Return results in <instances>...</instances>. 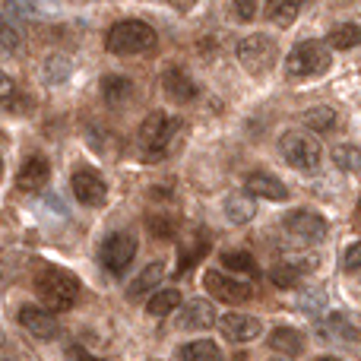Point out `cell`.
<instances>
[{"label": "cell", "instance_id": "4dcf8cb0", "mask_svg": "<svg viewBox=\"0 0 361 361\" xmlns=\"http://www.w3.org/2000/svg\"><path fill=\"white\" fill-rule=\"evenodd\" d=\"M330 333L339 339H361V326L355 324L352 317H345V314H330Z\"/></svg>", "mask_w": 361, "mask_h": 361}, {"label": "cell", "instance_id": "e575fe53", "mask_svg": "<svg viewBox=\"0 0 361 361\" xmlns=\"http://www.w3.org/2000/svg\"><path fill=\"white\" fill-rule=\"evenodd\" d=\"M343 269H345V273H355V269H361V241H355L343 254Z\"/></svg>", "mask_w": 361, "mask_h": 361}, {"label": "cell", "instance_id": "74e56055", "mask_svg": "<svg viewBox=\"0 0 361 361\" xmlns=\"http://www.w3.org/2000/svg\"><path fill=\"white\" fill-rule=\"evenodd\" d=\"M70 361H102V358H92V355H86V352L73 349V352H70Z\"/></svg>", "mask_w": 361, "mask_h": 361}, {"label": "cell", "instance_id": "7402d4cb", "mask_svg": "<svg viewBox=\"0 0 361 361\" xmlns=\"http://www.w3.org/2000/svg\"><path fill=\"white\" fill-rule=\"evenodd\" d=\"M301 6H305V0H269L267 4V16L273 19L276 25H292L295 19H298V13H301Z\"/></svg>", "mask_w": 361, "mask_h": 361}, {"label": "cell", "instance_id": "ffe728a7", "mask_svg": "<svg viewBox=\"0 0 361 361\" xmlns=\"http://www.w3.org/2000/svg\"><path fill=\"white\" fill-rule=\"evenodd\" d=\"M269 349L282 352V355H301L305 352V336L292 326H279V330L269 333Z\"/></svg>", "mask_w": 361, "mask_h": 361}, {"label": "cell", "instance_id": "9c48e42d", "mask_svg": "<svg viewBox=\"0 0 361 361\" xmlns=\"http://www.w3.org/2000/svg\"><path fill=\"white\" fill-rule=\"evenodd\" d=\"M282 228H286L295 241L314 244L326 235V219L311 209H292L288 216H282Z\"/></svg>", "mask_w": 361, "mask_h": 361}, {"label": "cell", "instance_id": "8d00e7d4", "mask_svg": "<svg viewBox=\"0 0 361 361\" xmlns=\"http://www.w3.org/2000/svg\"><path fill=\"white\" fill-rule=\"evenodd\" d=\"M241 19H254L257 16V0H231Z\"/></svg>", "mask_w": 361, "mask_h": 361}, {"label": "cell", "instance_id": "cb8c5ba5", "mask_svg": "<svg viewBox=\"0 0 361 361\" xmlns=\"http://www.w3.org/2000/svg\"><path fill=\"white\" fill-rule=\"evenodd\" d=\"M180 361H222V352L212 339H193L180 349Z\"/></svg>", "mask_w": 361, "mask_h": 361}, {"label": "cell", "instance_id": "8992f818", "mask_svg": "<svg viewBox=\"0 0 361 361\" xmlns=\"http://www.w3.org/2000/svg\"><path fill=\"white\" fill-rule=\"evenodd\" d=\"M276 54L279 51H276V42L269 35H247L238 42V63L254 76L269 73L276 63Z\"/></svg>", "mask_w": 361, "mask_h": 361}, {"label": "cell", "instance_id": "52a82bcc", "mask_svg": "<svg viewBox=\"0 0 361 361\" xmlns=\"http://www.w3.org/2000/svg\"><path fill=\"white\" fill-rule=\"evenodd\" d=\"M137 257V238L127 235V231H118V235H108L105 244H102V267L108 273L121 276Z\"/></svg>", "mask_w": 361, "mask_h": 361}, {"label": "cell", "instance_id": "f1b7e54d", "mask_svg": "<svg viewBox=\"0 0 361 361\" xmlns=\"http://www.w3.org/2000/svg\"><path fill=\"white\" fill-rule=\"evenodd\" d=\"M333 162H336L339 171H361V149L352 143H339L336 149H333Z\"/></svg>", "mask_w": 361, "mask_h": 361}, {"label": "cell", "instance_id": "3957f363", "mask_svg": "<svg viewBox=\"0 0 361 361\" xmlns=\"http://www.w3.org/2000/svg\"><path fill=\"white\" fill-rule=\"evenodd\" d=\"M35 292L42 307H48V311H70L76 305V295H80V279L67 269L44 267L35 279Z\"/></svg>", "mask_w": 361, "mask_h": 361}, {"label": "cell", "instance_id": "603a6c76", "mask_svg": "<svg viewBox=\"0 0 361 361\" xmlns=\"http://www.w3.org/2000/svg\"><path fill=\"white\" fill-rule=\"evenodd\" d=\"M326 44H330V48H336V51L358 48V44H361V25H355V23L336 25V29L326 35Z\"/></svg>", "mask_w": 361, "mask_h": 361}, {"label": "cell", "instance_id": "836d02e7", "mask_svg": "<svg viewBox=\"0 0 361 361\" xmlns=\"http://www.w3.org/2000/svg\"><path fill=\"white\" fill-rule=\"evenodd\" d=\"M16 102H19V89H16V82H13L6 73H0V105L16 108Z\"/></svg>", "mask_w": 361, "mask_h": 361}, {"label": "cell", "instance_id": "5bb4252c", "mask_svg": "<svg viewBox=\"0 0 361 361\" xmlns=\"http://www.w3.org/2000/svg\"><path fill=\"white\" fill-rule=\"evenodd\" d=\"M162 89H165V95H169L171 102H178V105L193 102V99H197V92H200L197 82H193L180 67H169V70H165V73H162Z\"/></svg>", "mask_w": 361, "mask_h": 361}, {"label": "cell", "instance_id": "44dd1931", "mask_svg": "<svg viewBox=\"0 0 361 361\" xmlns=\"http://www.w3.org/2000/svg\"><path fill=\"white\" fill-rule=\"evenodd\" d=\"M178 307H180L178 288H159V292H152L149 301H146V311H149L152 317H169V314L178 311Z\"/></svg>", "mask_w": 361, "mask_h": 361}, {"label": "cell", "instance_id": "7c38bea8", "mask_svg": "<svg viewBox=\"0 0 361 361\" xmlns=\"http://www.w3.org/2000/svg\"><path fill=\"white\" fill-rule=\"evenodd\" d=\"M219 320V330L228 343H250V339L260 336V320L250 317V314H225V317H216Z\"/></svg>", "mask_w": 361, "mask_h": 361}, {"label": "cell", "instance_id": "e0dca14e", "mask_svg": "<svg viewBox=\"0 0 361 361\" xmlns=\"http://www.w3.org/2000/svg\"><path fill=\"white\" fill-rule=\"evenodd\" d=\"M257 216V203L250 193H228L225 197V219H228L231 225H247L250 219Z\"/></svg>", "mask_w": 361, "mask_h": 361}, {"label": "cell", "instance_id": "484cf974", "mask_svg": "<svg viewBox=\"0 0 361 361\" xmlns=\"http://www.w3.org/2000/svg\"><path fill=\"white\" fill-rule=\"evenodd\" d=\"M70 73H73V63H70L67 54H51L48 61H44V67H42L44 82H51V86H57V82H67Z\"/></svg>", "mask_w": 361, "mask_h": 361}, {"label": "cell", "instance_id": "83f0119b", "mask_svg": "<svg viewBox=\"0 0 361 361\" xmlns=\"http://www.w3.org/2000/svg\"><path fill=\"white\" fill-rule=\"evenodd\" d=\"M305 124L311 127L314 133H330L333 127H336V111L326 105H314L305 111Z\"/></svg>", "mask_w": 361, "mask_h": 361}, {"label": "cell", "instance_id": "ac0fdd59", "mask_svg": "<svg viewBox=\"0 0 361 361\" xmlns=\"http://www.w3.org/2000/svg\"><path fill=\"white\" fill-rule=\"evenodd\" d=\"M102 95H105V102L111 108H124L127 102L133 99V82L127 80V76H105L102 80Z\"/></svg>", "mask_w": 361, "mask_h": 361}, {"label": "cell", "instance_id": "f546056e", "mask_svg": "<svg viewBox=\"0 0 361 361\" xmlns=\"http://www.w3.org/2000/svg\"><path fill=\"white\" fill-rule=\"evenodd\" d=\"M301 273H307V269H301L298 263H282V267H273L269 269V282L279 288H295L301 279Z\"/></svg>", "mask_w": 361, "mask_h": 361}, {"label": "cell", "instance_id": "f35d334b", "mask_svg": "<svg viewBox=\"0 0 361 361\" xmlns=\"http://www.w3.org/2000/svg\"><path fill=\"white\" fill-rule=\"evenodd\" d=\"M317 361H339V358H317Z\"/></svg>", "mask_w": 361, "mask_h": 361}, {"label": "cell", "instance_id": "5b68a950", "mask_svg": "<svg viewBox=\"0 0 361 361\" xmlns=\"http://www.w3.org/2000/svg\"><path fill=\"white\" fill-rule=\"evenodd\" d=\"M333 63L330 57V44L324 42H301L288 51L286 57V73L301 80V76H317V73H326Z\"/></svg>", "mask_w": 361, "mask_h": 361}, {"label": "cell", "instance_id": "9a60e30c", "mask_svg": "<svg viewBox=\"0 0 361 361\" xmlns=\"http://www.w3.org/2000/svg\"><path fill=\"white\" fill-rule=\"evenodd\" d=\"M178 326L180 330H209V326H216V307L203 298H193L190 305H184V311H180Z\"/></svg>", "mask_w": 361, "mask_h": 361}, {"label": "cell", "instance_id": "d590c367", "mask_svg": "<svg viewBox=\"0 0 361 361\" xmlns=\"http://www.w3.org/2000/svg\"><path fill=\"white\" fill-rule=\"evenodd\" d=\"M324 292H305L301 295V307H305V311H317V307H324Z\"/></svg>", "mask_w": 361, "mask_h": 361}, {"label": "cell", "instance_id": "8fae6325", "mask_svg": "<svg viewBox=\"0 0 361 361\" xmlns=\"http://www.w3.org/2000/svg\"><path fill=\"white\" fill-rule=\"evenodd\" d=\"M19 326H23L25 333H32L35 339H54L57 330H61L54 311L38 307V305H23L19 307Z\"/></svg>", "mask_w": 361, "mask_h": 361}, {"label": "cell", "instance_id": "30bf717a", "mask_svg": "<svg viewBox=\"0 0 361 361\" xmlns=\"http://www.w3.org/2000/svg\"><path fill=\"white\" fill-rule=\"evenodd\" d=\"M70 187H73V197L80 200L82 206H102L108 200V184L102 180L99 171H92V169H76Z\"/></svg>", "mask_w": 361, "mask_h": 361}, {"label": "cell", "instance_id": "d6986e66", "mask_svg": "<svg viewBox=\"0 0 361 361\" xmlns=\"http://www.w3.org/2000/svg\"><path fill=\"white\" fill-rule=\"evenodd\" d=\"M162 276H165V267H162V263H149V267H146L143 273H140L137 279L130 282V286H127V298H130V301H140L143 295H149L152 288L162 282Z\"/></svg>", "mask_w": 361, "mask_h": 361}, {"label": "cell", "instance_id": "277c9868", "mask_svg": "<svg viewBox=\"0 0 361 361\" xmlns=\"http://www.w3.org/2000/svg\"><path fill=\"white\" fill-rule=\"evenodd\" d=\"M279 152L295 171H301V175H314V171L320 169V159H324L320 143L314 137H307V133H301V130L282 133Z\"/></svg>", "mask_w": 361, "mask_h": 361}, {"label": "cell", "instance_id": "4fadbf2b", "mask_svg": "<svg viewBox=\"0 0 361 361\" xmlns=\"http://www.w3.org/2000/svg\"><path fill=\"white\" fill-rule=\"evenodd\" d=\"M244 190L250 197H263V200H273V203H286L288 200V190L276 175L269 171H250L247 180H244Z\"/></svg>", "mask_w": 361, "mask_h": 361}, {"label": "cell", "instance_id": "d6a6232c", "mask_svg": "<svg viewBox=\"0 0 361 361\" xmlns=\"http://www.w3.org/2000/svg\"><path fill=\"white\" fill-rule=\"evenodd\" d=\"M4 13L6 16H13L16 23L19 19H29V16H35V0H6Z\"/></svg>", "mask_w": 361, "mask_h": 361}, {"label": "cell", "instance_id": "d4e9b609", "mask_svg": "<svg viewBox=\"0 0 361 361\" xmlns=\"http://www.w3.org/2000/svg\"><path fill=\"white\" fill-rule=\"evenodd\" d=\"M222 267L231 269V273H241L257 279L260 276V263L254 260V254H244V250H231V254H222Z\"/></svg>", "mask_w": 361, "mask_h": 361}, {"label": "cell", "instance_id": "1f68e13d", "mask_svg": "<svg viewBox=\"0 0 361 361\" xmlns=\"http://www.w3.org/2000/svg\"><path fill=\"white\" fill-rule=\"evenodd\" d=\"M203 254H206V244H203V241H187V244H180V263H178L175 273H178V276H184V273H187V267H190V260L197 263Z\"/></svg>", "mask_w": 361, "mask_h": 361}, {"label": "cell", "instance_id": "60d3db41", "mask_svg": "<svg viewBox=\"0 0 361 361\" xmlns=\"http://www.w3.org/2000/svg\"><path fill=\"white\" fill-rule=\"evenodd\" d=\"M358 206H361V203H358Z\"/></svg>", "mask_w": 361, "mask_h": 361}, {"label": "cell", "instance_id": "7a4b0ae2", "mask_svg": "<svg viewBox=\"0 0 361 361\" xmlns=\"http://www.w3.org/2000/svg\"><path fill=\"white\" fill-rule=\"evenodd\" d=\"M159 35L149 23H140V19H124V23H114L105 35V48L118 57H133V54H149L156 51Z\"/></svg>", "mask_w": 361, "mask_h": 361}, {"label": "cell", "instance_id": "2e32d148", "mask_svg": "<svg viewBox=\"0 0 361 361\" xmlns=\"http://www.w3.org/2000/svg\"><path fill=\"white\" fill-rule=\"evenodd\" d=\"M48 178H51L48 159L32 156V159H25L23 169H19V175H16V187H19V190H25V193H35V190H42V187L48 184Z\"/></svg>", "mask_w": 361, "mask_h": 361}, {"label": "cell", "instance_id": "ba28073f", "mask_svg": "<svg viewBox=\"0 0 361 361\" xmlns=\"http://www.w3.org/2000/svg\"><path fill=\"white\" fill-rule=\"evenodd\" d=\"M203 286L212 298L225 301V305H241V301L254 298V286L244 279H231L228 273H219V269H209L203 276Z\"/></svg>", "mask_w": 361, "mask_h": 361}, {"label": "cell", "instance_id": "6da1fadb", "mask_svg": "<svg viewBox=\"0 0 361 361\" xmlns=\"http://www.w3.org/2000/svg\"><path fill=\"white\" fill-rule=\"evenodd\" d=\"M180 133V118L175 114H149V118L140 124V156L146 159V162H159V159H165L171 152V146H175Z\"/></svg>", "mask_w": 361, "mask_h": 361}, {"label": "cell", "instance_id": "ab89813d", "mask_svg": "<svg viewBox=\"0 0 361 361\" xmlns=\"http://www.w3.org/2000/svg\"><path fill=\"white\" fill-rule=\"evenodd\" d=\"M0 175H4V162H0Z\"/></svg>", "mask_w": 361, "mask_h": 361}, {"label": "cell", "instance_id": "4316f807", "mask_svg": "<svg viewBox=\"0 0 361 361\" xmlns=\"http://www.w3.org/2000/svg\"><path fill=\"white\" fill-rule=\"evenodd\" d=\"M0 48L10 51V54L23 51V29H19V23L13 16H6V13H0Z\"/></svg>", "mask_w": 361, "mask_h": 361}]
</instances>
